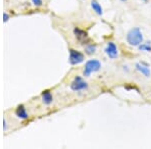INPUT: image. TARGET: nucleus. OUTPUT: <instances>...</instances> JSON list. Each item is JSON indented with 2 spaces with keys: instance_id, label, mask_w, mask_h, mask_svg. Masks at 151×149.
<instances>
[{
  "instance_id": "nucleus-1",
  "label": "nucleus",
  "mask_w": 151,
  "mask_h": 149,
  "mask_svg": "<svg viewBox=\"0 0 151 149\" xmlns=\"http://www.w3.org/2000/svg\"><path fill=\"white\" fill-rule=\"evenodd\" d=\"M127 42L130 45L133 46H139L143 42V35L141 30L138 27H134L131 30H129L126 36Z\"/></svg>"
},
{
  "instance_id": "nucleus-2",
  "label": "nucleus",
  "mask_w": 151,
  "mask_h": 149,
  "mask_svg": "<svg viewBox=\"0 0 151 149\" xmlns=\"http://www.w3.org/2000/svg\"><path fill=\"white\" fill-rule=\"evenodd\" d=\"M102 65L98 60H90L85 63V69H84V76L89 77L92 73H96L101 69Z\"/></svg>"
},
{
  "instance_id": "nucleus-3",
  "label": "nucleus",
  "mask_w": 151,
  "mask_h": 149,
  "mask_svg": "<svg viewBox=\"0 0 151 149\" xmlns=\"http://www.w3.org/2000/svg\"><path fill=\"white\" fill-rule=\"evenodd\" d=\"M70 89L75 92H79V91H83V90L88 89V84L86 81L83 80L82 77H76L74 81L70 84Z\"/></svg>"
},
{
  "instance_id": "nucleus-4",
  "label": "nucleus",
  "mask_w": 151,
  "mask_h": 149,
  "mask_svg": "<svg viewBox=\"0 0 151 149\" xmlns=\"http://www.w3.org/2000/svg\"><path fill=\"white\" fill-rule=\"evenodd\" d=\"M85 60V57L84 55L79 52V50H70V63L73 66L75 65H79V63H81L84 62Z\"/></svg>"
},
{
  "instance_id": "nucleus-5",
  "label": "nucleus",
  "mask_w": 151,
  "mask_h": 149,
  "mask_svg": "<svg viewBox=\"0 0 151 149\" xmlns=\"http://www.w3.org/2000/svg\"><path fill=\"white\" fill-rule=\"evenodd\" d=\"M105 52H106L107 55L112 60L118 58V50H117V46L114 42H108L106 48H105Z\"/></svg>"
},
{
  "instance_id": "nucleus-6",
  "label": "nucleus",
  "mask_w": 151,
  "mask_h": 149,
  "mask_svg": "<svg viewBox=\"0 0 151 149\" xmlns=\"http://www.w3.org/2000/svg\"><path fill=\"white\" fill-rule=\"evenodd\" d=\"M136 70L138 71L139 73H141L143 76H145V77H150L151 75V72H150V69L149 67H148L147 65H145L144 63H136Z\"/></svg>"
},
{
  "instance_id": "nucleus-7",
  "label": "nucleus",
  "mask_w": 151,
  "mask_h": 149,
  "mask_svg": "<svg viewBox=\"0 0 151 149\" xmlns=\"http://www.w3.org/2000/svg\"><path fill=\"white\" fill-rule=\"evenodd\" d=\"M76 36H77L78 40L81 41L82 43H86L88 40H89V37H88V35L86 31L82 30V29H79V28H75L74 30Z\"/></svg>"
},
{
  "instance_id": "nucleus-8",
  "label": "nucleus",
  "mask_w": 151,
  "mask_h": 149,
  "mask_svg": "<svg viewBox=\"0 0 151 149\" xmlns=\"http://www.w3.org/2000/svg\"><path fill=\"white\" fill-rule=\"evenodd\" d=\"M15 115L20 119H27L28 118V114L26 113L25 107L23 105H19V106L15 110Z\"/></svg>"
},
{
  "instance_id": "nucleus-9",
  "label": "nucleus",
  "mask_w": 151,
  "mask_h": 149,
  "mask_svg": "<svg viewBox=\"0 0 151 149\" xmlns=\"http://www.w3.org/2000/svg\"><path fill=\"white\" fill-rule=\"evenodd\" d=\"M41 97H42V101L45 104L50 105L52 102V93L48 91V90L43 91L42 94H41Z\"/></svg>"
},
{
  "instance_id": "nucleus-10",
  "label": "nucleus",
  "mask_w": 151,
  "mask_h": 149,
  "mask_svg": "<svg viewBox=\"0 0 151 149\" xmlns=\"http://www.w3.org/2000/svg\"><path fill=\"white\" fill-rule=\"evenodd\" d=\"M91 6H92V8H93V10L96 12L98 15H102V14H103V8H102V6L99 4L98 1H96V0H92Z\"/></svg>"
},
{
  "instance_id": "nucleus-11",
  "label": "nucleus",
  "mask_w": 151,
  "mask_h": 149,
  "mask_svg": "<svg viewBox=\"0 0 151 149\" xmlns=\"http://www.w3.org/2000/svg\"><path fill=\"white\" fill-rule=\"evenodd\" d=\"M138 48H139L141 52H147V53H150L151 52V45H149V42H147V43H141V45L138 46Z\"/></svg>"
},
{
  "instance_id": "nucleus-12",
  "label": "nucleus",
  "mask_w": 151,
  "mask_h": 149,
  "mask_svg": "<svg viewBox=\"0 0 151 149\" xmlns=\"http://www.w3.org/2000/svg\"><path fill=\"white\" fill-rule=\"evenodd\" d=\"M85 50H86V53L88 55H92V53H94L96 52V45H88L86 46V48H85Z\"/></svg>"
},
{
  "instance_id": "nucleus-13",
  "label": "nucleus",
  "mask_w": 151,
  "mask_h": 149,
  "mask_svg": "<svg viewBox=\"0 0 151 149\" xmlns=\"http://www.w3.org/2000/svg\"><path fill=\"white\" fill-rule=\"evenodd\" d=\"M32 3L35 6H40L42 5V0H32Z\"/></svg>"
},
{
  "instance_id": "nucleus-14",
  "label": "nucleus",
  "mask_w": 151,
  "mask_h": 149,
  "mask_svg": "<svg viewBox=\"0 0 151 149\" xmlns=\"http://www.w3.org/2000/svg\"><path fill=\"white\" fill-rule=\"evenodd\" d=\"M9 19V15L7 13H3V21L4 22H6V21H8Z\"/></svg>"
},
{
  "instance_id": "nucleus-15",
  "label": "nucleus",
  "mask_w": 151,
  "mask_h": 149,
  "mask_svg": "<svg viewBox=\"0 0 151 149\" xmlns=\"http://www.w3.org/2000/svg\"><path fill=\"white\" fill-rule=\"evenodd\" d=\"M3 129H4V131L6 130V120L5 119L3 120Z\"/></svg>"
},
{
  "instance_id": "nucleus-16",
  "label": "nucleus",
  "mask_w": 151,
  "mask_h": 149,
  "mask_svg": "<svg viewBox=\"0 0 151 149\" xmlns=\"http://www.w3.org/2000/svg\"><path fill=\"white\" fill-rule=\"evenodd\" d=\"M121 1H123V2H125V1H126V0H121Z\"/></svg>"
},
{
  "instance_id": "nucleus-17",
  "label": "nucleus",
  "mask_w": 151,
  "mask_h": 149,
  "mask_svg": "<svg viewBox=\"0 0 151 149\" xmlns=\"http://www.w3.org/2000/svg\"><path fill=\"white\" fill-rule=\"evenodd\" d=\"M143 1H145V2H146V1H147V0H143Z\"/></svg>"
}]
</instances>
